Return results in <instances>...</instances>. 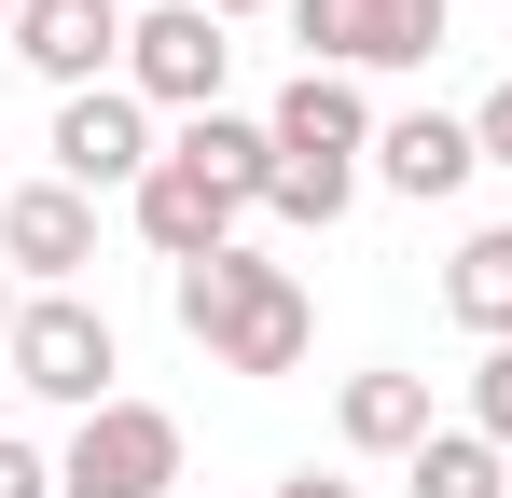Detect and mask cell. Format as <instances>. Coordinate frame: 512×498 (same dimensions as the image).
<instances>
[{"mask_svg":"<svg viewBox=\"0 0 512 498\" xmlns=\"http://www.w3.org/2000/svg\"><path fill=\"white\" fill-rule=\"evenodd\" d=\"M167 305H180V332H194L222 374H291V360L319 346V305H305V277H291V263H263V249L167 263Z\"/></svg>","mask_w":512,"mask_h":498,"instance_id":"1","label":"cell"},{"mask_svg":"<svg viewBox=\"0 0 512 498\" xmlns=\"http://www.w3.org/2000/svg\"><path fill=\"white\" fill-rule=\"evenodd\" d=\"M277 14H291L305 70H429L457 28V0H277Z\"/></svg>","mask_w":512,"mask_h":498,"instance_id":"2","label":"cell"},{"mask_svg":"<svg viewBox=\"0 0 512 498\" xmlns=\"http://www.w3.org/2000/svg\"><path fill=\"white\" fill-rule=\"evenodd\" d=\"M56 498H180V415L167 402H97L56 457Z\"/></svg>","mask_w":512,"mask_h":498,"instance_id":"3","label":"cell"},{"mask_svg":"<svg viewBox=\"0 0 512 498\" xmlns=\"http://www.w3.org/2000/svg\"><path fill=\"white\" fill-rule=\"evenodd\" d=\"M14 388H42V402H70V415H97V402H125L111 374H125V346H111V319H97L84 291H42L28 319H14Z\"/></svg>","mask_w":512,"mask_h":498,"instance_id":"4","label":"cell"},{"mask_svg":"<svg viewBox=\"0 0 512 498\" xmlns=\"http://www.w3.org/2000/svg\"><path fill=\"white\" fill-rule=\"evenodd\" d=\"M222 70H236V42H222V14L208 0H167V14H139L125 28V97L139 111H222Z\"/></svg>","mask_w":512,"mask_h":498,"instance_id":"5","label":"cell"},{"mask_svg":"<svg viewBox=\"0 0 512 498\" xmlns=\"http://www.w3.org/2000/svg\"><path fill=\"white\" fill-rule=\"evenodd\" d=\"M153 166H167V139H153V111H139L125 83L56 97V180H70V194H139Z\"/></svg>","mask_w":512,"mask_h":498,"instance_id":"6","label":"cell"},{"mask_svg":"<svg viewBox=\"0 0 512 498\" xmlns=\"http://www.w3.org/2000/svg\"><path fill=\"white\" fill-rule=\"evenodd\" d=\"M125 28L139 14H111V0H28L14 14V56L56 83V97H97V83H125Z\"/></svg>","mask_w":512,"mask_h":498,"instance_id":"7","label":"cell"},{"mask_svg":"<svg viewBox=\"0 0 512 498\" xmlns=\"http://www.w3.org/2000/svg\"><path fill=\"white\" fill-rule=\"evenodd\" d=\"M0 263L42 277V291H70V277L97 263V194H70V180H14V194H0Z\"/></svg>","mask_w":512,"mask_h":498,"instance_id":"8","label":"cell"},{"mask_svg":"<svg viewBox=\"0 0 512 498\" xmlns=\"http://www.w3.org/2000/svg\"><path fill=\"white\" fill-rule=\"evenodd\" d=\"M263 139H277V153H319V166H360V153H374V97H360V70H291L277 111H263Z\"/></svg>","mask_w":512,"mask_h":498,"instance_id":"9","label":"cell"},{"mask_svg":"<svg viewBox=\"0 0 512 498\" xmlns=\"http://www.w3.org/2000/svg\"><path fill=\"white\" fill-rule=\"evenodd\" d=\"M471 166H485L471 111H402V125H374V180H388V194H416V208L471 194Z\"/></svg>","mask_w":512,"mask_h":498,"instance_id":"10","label":"cell"},{"mask_svg":"<svg viewBox=\"0 0 512 498\" xmlns=\"http://www.w3.org/2000/svg\"><path fill=\"white\" fill-rule=\"evenodd\" d=\"M167 166H194L222 208H263V194H277V139H263L250 111H194V125L167 139Z\"/></svg>","mask_w":512,"mask_h":498,"instance_id":"11","label":"cell"},{"mask_svg":"<svg viewBox=\"0 0 512 498\" xmlns=\"http://www.w3.org/2000/svg\"><path fill=\"white\" fill-rule=\"evenodd\" d=\"M125 208H139V236L167 249V263H208V249H236V208H222V194H208L194 166H153V180H139Z\"/></svg>","mask_w":512,"mask_h":498,"instance_id":"12","label":"cell"},{"mask_svg":"<svg viewBox=\"0 0 512 498\" xmlns=\"http://www.w3.org/2000/svg\"><path fill=\"white\" fill-rule=\"evenodd\" d=\"M333 429H346V457H416L429 443V374H346Z\"/></svg>","mask_w":512,"mask_h":498,"instance_id":"13","label":"cell"},{"mask_svg":"<svg viewBox=\"0 0 512 498\" xmlns=\"http://www.w3.org/2000/svg\"><path fill=\"white\" fill-rule=\"evenodd\" d=\"M443 305H457V332H485V346H512V222H485V236H457V263H443Z\"/></svg>","mask_w":512,"mask_h":498,"instance_id":"14","label":"cell"},{"mask_svg":"<svg viewBox=\"0 0 512 498\" xmlns=\"http://www.w3.org/2000/svg\"><path fill=\"white\" fill-rule=\"evenodd\" d=\"M402 485L416 498H512V457L485 443V429H429L416 457H402Z\"/></svg>","mask_w":512,"mask_h":498,"instance_id":"15","label":"cell"},{"mask_svg":"<svg viewBox=\"0 0 512 498\" xmlns=\"http://www.w3.org/2000/svg\"><path fill=\"white\" fill-rule=\"evenodd\" d=\"M346 194H360V166H319V153H277V222H346Z\"/></svg>","mask_w":512,"mask_h":498,"instance_id":"16","label":"cell"},{"mask_svg":"<svg viewBox=\"0 0 512 498\" xmlns=\"http://www.w3.org/2000/svg\"><path fill=\"white\" fill-rule=\"evenodd\" d=\"M471 429L512 457V346H485V360H471Z\"/></svg>","mask_w":512,"mask_h":498,"instance_id":"17","label":"cell"},{"mask_svg":"<svg viewBox=\"0 0 512 498\" xmlns=\"http://www.w3.org/2000/svg\"><path fill=\"white\" fill-rule=\"evenodd\" d=\"M0 498H56V457H42V443H14V429H0Z\"/></svg>","mask_w":512,"mask_h":498,"instance_id":"18","label":"cell"},{"mask_svg":"<svg viewBox=\"0 0 512 498\" xmlns=\"http://www.w3.org/2000/svg\"><path fill=\"white\" fill-rule=\"evenodd\" d=\"M471 139H485V166H512V83H485V97H471Z\"/></svg>","mask_w":512,"mask_h":498,"instance_id":"19","label":"cell"},{"mask_svg":"<svg viewBox=\"0 0 512 498\" xmlns=\"http://www.w3.org/2000/svg\"><path fill=\"white\" fill-rule=\"evenodd\" d=\"M277 498H360V485H346V471H319V457H305V471H291V485H277Z\"/></svg>","mask_w":512,"mask_h":498,"instance_id":"20","label":"cell"},{"mask_svg":"<svg viewBox=\"0 0 512 498\" xmlns=\"http://www.w3.org/2000/svg\"><path fill=\"white\" fill-rule=\"evenodd\" d=\"M14 319H28V305H14V263H0V346H14Z\"/></svg>","mask_w":512,"mask_h":498,"instance_id":"21","label":"cell"},{"mask_svg":"<svg viewBox=\"0 0 512 498\" xmlns=\"http://www.w3.org/2000/svg\"><path fill=\"white\" fill-rule=\"evenodd\" d=\"M208 14H222V28H236V14H263V0H208Z\"/></svg>","mask_w":512,"mask_h":498,"instance_id":"22","label":"cell"},{"mask_svg":"<svg viewBox=\"0 0 512 498\" xmlns=\"http://www.w3.org/2000/svg\"><path fill=\"white\" fill-rule=\"evenodd\" d=\"M14 14H28V0H0V42H14Z\"/></svg>","mask_w":512,"mask_h":498,"instance_id":"23","label":"cell"}]
</instances>
